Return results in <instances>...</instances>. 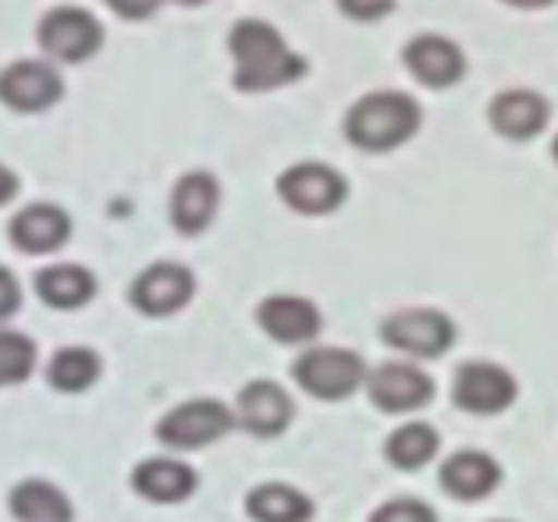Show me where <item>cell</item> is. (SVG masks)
Instances as JSON below:
<instances>
[{"instance_id":"31","label":"cell","mask_w":558,"mask_h":522,"mask_svg":"<svg viewBox=\"0 0 558 522\" xmlns=\"http://www.w3.org/2000/svg\"><path fill=\"white\" fill-rule=\"evenodd\" d=\"M509 4H515V8H548L551 0H509Z\"/></svg>"},{"instance_id":"8","label":"cell","mask_w":558,"mask_h":522,"mask_svg":"<svg viewBox=\"0 0 558 522\" xmlns=\"http://www.w3.org/2000/svg\"><path fill=\"white\" fill-rule=\"evenodd\" d=\"M193 292V270L185 264H174V259H160V264H149L135 274V281L129 284V302L146 317H171V313L189 306Z\"/></svg>"},{"instance_id":"6","label":"cell","mask_w":558,"mask_h":522,"mask_svg":"<svg viewBox=\"0 0 558 522\" xmlns=\"http://www.w3.org/2000/svg\"><path fill=\"white\" fill-rule=\"evenodd\" d=\"M64 96V75L50 58H19L0 68V104L11 111L36 114Z\"/></svg>"},{"instance_id":"18","label":"cell","mask_w":558,"mask_h":522,"mask_svg":"<svg viewBox=\"0 0 558 522\" xmlns=\"http://www.w3.org/2000/svg\"><path fill=\"white\" fill-rule=\"evenodd\" d=\"M132 490L154 505H179L196 490V473L179 459H146L132 470Z\"/></svg>"},{"instance_id":"16","label":"cell","mask_w":558,"mask_h":522,"mask_svg":"<svg viewBox=\"0 0 558 522\" xmlns=\"http://www.w3.org/2000/svg\"><path fill=\"white\" fill-rule=\"evenodd\" d=\"M292 398L275 380H253L239 391L235 420L256 437H275L292 423Z\"/></svg>"},{"instance_id":"1","label":"cell","mask_w":558,"mask_h":522,"mask_svg":"<svg viewBox=\"0 0 558 522\" xmlns=\"http://www.w3.org/2000/svg\"><path fill=\"white\" fill-rule=\"evenodd\" d=\"M228 50L235 58V86L242 93L278 89L306 72L303 53H295L284 44L278 25H270L264 19H242L231 25Z\"/></svg>"},{"instance_id":"20","label":"cell","mask_w":558,"mask_h":522,"mask_svg":"<svg viewBox=\"0 0 558 522\" xmlns=\"http://www.w3.org/2000/svg\"><path fill=\"white\" fill-rule=\"evenodd\" d=\"M36 295L50 309H78L97 295V278L83 264H50L36 270Z\"/></svg>"},{"instance_id":"14","label":"cell","mask_w":558,"mask_h":522,"mask_svg":"<svg viewBox=\"0 0 558 522\" xmlns=\"http://www.w3.org/2000/svg\"><path fill=\"white\" fill-rule=\"evenodd\" d=\"M366 391H371V402L385 412H413L420 405L430 402L434 384L427 374H420L410 363H385L374 369L371 380H366Z\"/></svg>"},{"instance_id":"24","label":"cell","mask_w":558,"mask_h":522,"mask_svg":"<svg viewBox=\"0 0 558 522\" xmlns=\"http://www.w3.org/2000/svg\"><path fill=\"white\" fill-rule=\"evenodd\" d=\"M434 451H438V430L430 427V423H405L399 427L385 445V456L391 465H399V470H420V465H427L434 459Z\"/></svg>"},{"instance_id":"30","label":"cell","mask_w":558,"mask_h":522,"mask_svg":"<svg viewBox=\"0 0 558 522\" xmlns=\"http://www.w3.org/2000/svg\"><path fill=\"white\" fill-rule=\"evenodd\" d=\"M15 196H19V174L8 163H0V206H8Z\"/></svg>"},{"instance_id":"11","label":"cell","mask_w":558,"mask_h":522,"mask_svg":"<svg viewBox=\"0 0 558 522\" xmlns=\"http://www.w3.org/2000/svg\"><path fill=\"white\" fill-rule=\"evenodd\" d=\"M8 235L15 242L19 253L29 256H47L58 253L72 235V217L58 203H29L11 217Z\"/></svg>"},{"instance_id":"28","label":"cell","mask_w":558,"mask_h":522,"mask_svg":"<svg viewBox=\"0 0 558 522\" xmlns=\"http://www.w3.org/2000/svg\"><path fill=\"white\" fill-rule=\"evenodd\" d=\"M19 302H22V288L15 281V274H11L8 267H0V324H4L8 317H15Z\"/></svg>"},{"instance_id":"26","label":"cell","mask_w":558,"mask_h":522,"mask_svg":"<svg viewBox=\"0 0 558 522\" xmlns=\"http://www.w3.org/2000/svg\"><path fill=\"white\" fill-rule=\"evenodd\" d=\"M371 522H438L434 508L424 501H410V498H395L388 505H380L371 515Z\"/></svg>"},{"instance_id":"12","label":"cell","mask_w":558,"mask_h":522,"mask_svg":"<svg viewBox=\"0 0 558 522\" xmlns=\"http://www.w3.org/2000/svg\"><path fill=\"white\" fill-rule=\"evenodd\" d=\"M402 61L413 72V78H420L430 89L452 86V82H459L462 72H466V53H462L456 39H448L441 33L413 36L402 50Z\"/></svg>"},{"instance_id":"9","label":"cell","mask_w":558,"mask_h":522,"mask_svg":"<svg viewBox=\"0 0 558 522\" xmlns=\"http://www.w3.org/2000/svg\"><path fill=\"white\" fill-rule=\"evenodd\" d=\"M385 341L391 349L410 352V355H434L448 352V345L456 341V327L445 317L441 309H427V306H413V309H399L385 320Z\"/></svg>"},{"instance_id":"4","label":"cell","mask_w":558,"mask_h":522,"mask_svg":"<svg viewBox=\"0 0 558 522\" xmlns=\"http://www.w3.org/2000/svg\"><path fill=\"white\" fill-rule=\"evenodd\" d=\"M231 427H235V412L228 405L217 398H193L165 412V420L157 423V441L174 451H196L221 441Z\"/></svg>"},{"instance_id":"5","label":"cell","mask_w":558,"mask_h":522,"mask_svg":"<svg viewBox=\"0 0 558 522\" xmlns=\"http://www.w3.org/2000/svg\"><path fill=\"white\" fill-rule=\"evenodd\" d=\"M292 374L299 388L324 402L349 398L360 384H366V366L349 349H310L295 360Z\"/></svg>"},{"instance_id":"15","label":"cell","mask_w":558,"mask_h":522,"mask_svg":"<svg viewBox=\"0 0 558 522\" xmlns=\"http://www.w3.org/2000/svg\"><path fill=\"white\" fill-rule=\"evenodd\" d=\"M256 324L281 345H303L320 335V309L303 295H270L256 309Z\"/></svg>"},{"instance_id":"33","label":"cell","mask_w":558,"mask_h":522,"mask_svg":"<svg viewBox=\"0 0 558 522\" xmlns=\"http://www.w3.org/2000/svg\"><path fill=\"white\" fill-rule=\"evenodd\" d=\"M555 160H558V135H555Z\"/></svg>"},{"instance_id":"19","label":"cell","mask_w":558,"mask_h":522,"mask_svg":"<svg viewBox=\"0 0 558 522\" xmlns=\"http://www.w3.org/2000/svg\"><path fill=\"white\" fill-rule=\"evenodd\" d=\"M501 484V470L484 451H456L441 465V487L459 501H481Z\"/></svg>"},{"instance_id":"27","label":"cell","mask_w":558,"mask_h":522,"mask_svg":"<svg viewBox=\"0 0 558 522\" xmlns=\"http://www.w3.org/2000/svg\"><path fill=\"white\" fill-rule=\"evenodd\" d=\"M338 8H342L349 19L371 22V19L388 15V11L395 8V0H338Z\"/></svg>"},{"instance_id":"23","label":"cell","mask_w":558,"mask_h":522,"mask_svg":"<svg viewBox=\"0 0 558 522\" xmlns=\"http://www.w3.org/2000/svg\"><path fill=\"white\" fill-rule=\"evenodd\" d=\"M100 355L86 349V345H68L58 349L50 355L47 363V384L53 391H64V394H83L89 391L93 384L100 380Z\"/></svg>"},{"instance_id":"13","label":"cell","mask_w":558,"mask_h":522,"mask_svg":"<svg viewBox=\"0 0 558 522\" xmlns=\"http://www.w3.org/2000/svg\"><path fill=\"white\" fill-rule=\"evenodd\" d=\"M221 206V185L210 171H185L171 189V224L182 235H199L207 231Z\"/></svg>"},{"instance_id":"17","label":"cell","mask_w":558,"mask_h":522,"mask_svg":"<svg viewBox=\"0 0 558 522\" xmlns=\"http://www.w3.org/2000/svg\"><path fill=\"white\" fill-rule=\"evenodd\" d=\"M487 118H492V125L501 135H509V139H530V135H537L548 125L551 107L534 89H506L492 100Z\"/></svg>"},{"instance_id":"29","label":"cell","mask_w":558,"mask_h":522,"mask_svg":"<svg viewBox=\"0 0 558 522\" xmlns=\"http://www.w3.org/2000/svg\"><path fill=\"white\" fill-rule=\"evenodd\" d=\"M107 8L118 11L121 19H132V22H140V19H149L154 11L165 4V0H104Z\"/></svg>"},{"instance_id":"10","label":"cell","mask_w":558,"mask_h":522,"mask_svg":"<svg viewBox=\"0 0 558 522\" xmlns=\"http://www.w3.org/2000/svg\"><path fill=\"white\" fill-rule=\"evenodd\" d=\"M452 398L459 409L476 412V416H495L512 405L515 380L498 363H462L452 380Z\"/></svg>"},{"instance_id":"32","label":"cell","mask_w":558,"mask_h":522,"mask_svg":"<svg viewBox=\"0 0 558 522\" xmlns=\"http://www.w3.org/2000/svg\"><path fill=\"white\" fill-rule=\"evenodd\" d=\"M174 4H203V0H174Z\"/></svg>"},{"instance_id":"25","label":"cell","mask_w":558,"mask_h":522,"mask_svg":"<svg viewBox=\"0 0 558 522\" xmlns=\"http://www.w3.org/2000/svg\"><path fill=\"white\" fill-rule=\"evenodd\" d=\"M36 369V341L22 331H0V388L29 380Z\"/></svg>"},{"instance_id":"7","label":"cell","mask_w":558,"mask_h":522,"mask_svg":"<svg viewBox=\"0 0 558 522\" xmlns=\"http://www.w3.org/2000/svg\"><path fill=\"white\" fill-rule=\"evenodd\" d=\"M345 178L331 163L320 160H299L278 174V196L295 214H331L345 203Z\"/></svg>"},{"instance_id":"21","label":"cell","mask_w":558,"mask_h":522,"mask_svg":"<svg viewBox=\"0 0 558 522\" xmlns=\"http://www.w3.org/2000/svg\"><path fill=\"white\" fill-rule=\"evenodd\" d=\"M8 508L15 522H72V501H68V494L58 484H50V479H36V476L15 484Z\"/></svg>"},{"instance_id":"2","label":"cell","mask_w":558,"mask_h":522,"mask_svg":"<svg viewBox=\"0 0 558 522\" xmlns=\"http://www.w3.org/2000/svg\"><path fill=\"white\" fill-rule=\"evenodd\" d=\"M424 121V111L410 93L402 89H374L360 96L345 114V135L352 146L371 149H395L405 139H413V132Z\"/></svg>"},{"instance_id":"22","label":"cell","mask_w":558,"mask_h":522,"mask_svg":"<svg viewBox=\"0 0 558 522\" xmlns=\"http://www.w3.org/2000/svg\"><path fill=\"white\" fill-rule=\"evenodd\" d=\"M246 512L253 522H310L313 501L289 484H260L250 490Z\"/></svg>"},{"instance_id":"3","label":"cell","mask_w":558,"mask_h":522,"mask_svg":"<svg viewBox=\"0 0 558 522\" xmlns=\"http://www.w3.org/2000/svg\"><path fill=\"white\" fill-rule=\"evenodd\" d=\"M36 39L50 61L61 64H78L93 58L104 44V25L93 11L78 4H61L50 8L36 25Z\"/></svg>"}]
</instances>
